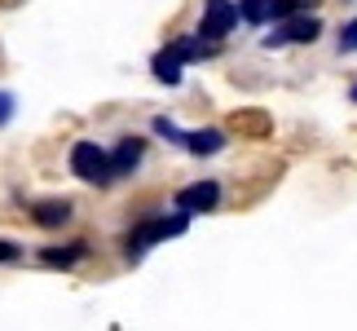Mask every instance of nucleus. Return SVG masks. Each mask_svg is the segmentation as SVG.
I'll use <instances>...</instances> for the list:
<instances>
[{
  "instance_id": "1",
  "label": "nucleus",
  "mask_w": 357,
  "mask_h": 331,
  "mask_svg": "<svg viewBox=\"0 0 357 331\" xmlns=\"http://www.w3.org/2000/svg\"><path fill=\"white\" fill-rule=\"evenodd\" d=\"M190 226V216L185 212H176V216H150V221H142L132 234H128V256L132 260H142L146 256V247H155V243H168V239H176Z\"/></svg>"
},
{
  "instance_id": "2",
  "label": "nucleus",
  "mask_w": 357,
  "mask_h": 331,
  "mask_svg": "<svg viewBox=\"0 0 357 331\" xmlns=\"http://www.w3.org/2000/svg\"><path fill=\"white\" fill-rule=\"evenodd\" d=\"M71 172L79 182H93V186H106L111 182V155L98 146V142H75L71 146Z\"/></svg>"
},
{
  "instance_id": "3",
  "label": "nucleus",
  "mask_w": 357,
  "mask_h": 331,
  "mask_svg": "<svg viewBox=\"0 0 357 331\" xmlns=\"http://www.w3.org/2000/svg\"><path fill=\"white\" fill-rule=\"evenodd\" d=\"M243 18L234 0H208V9H203V22H199V36L203 40H221L234 31V22Z\"/></svg>"
},
{
  "instance_id": "4",
  "label": "nucleus",
  "mask_w": 357,
  "mask_h": 331,
  "mask_svg": "<svg viewBox=\"0 0 357 331\" xmlns=\"http://www.w3.org/2000/svg\"><path fill=\"white\" fill-rule=\"evenodd\" d=\"M318 36H322V22L313 18V13H296V18L282 22V31L265 36V45H269V49H273V45H313Z\"/></svg>"
},
{
  "instance_id": "5",
  "label": "nucleus",
  "mask_w": 357,
  "mask_h": 331,
  "mask_svg": "<svg viewBox=\"0 0 357 331\" xmlns=\"http://www.w3.org/2000/svg\"><path fill=\"white\" fill-rule=\"evenodd\" d=\"M221 203V186L216 182H195V186H185L181 195H176V212H185V216H195V212H208Z\"/></svg>"
},
{
  "instance_id": "6",
  "label": "nucleus",
  "mask_w": 357,
  "mask_h": 331,
  "mask_svg": "<svg viewBox=\"0 0 357 331\" xmlns=\"http://www.w3.org/2000/svg\"><path fill=\"white\" fill-rule=\"evenodd\" d=\"M142 150H146V146H142V137H123L119 150L111 155V172H115V177H128L137 163H142Z\"/></svg>"
},
{
  "instance_id": "7",
  "label": "nucleus",
  "mask_w": 357,
  "mask_h": 331,
  "mask_svg": "<svg viewBox=\"0 0 357 331\" xmlns=\"http://www.w3.org/2000/svg\"><path fill=\"white\" fill-rule=\"evenodd\" d=\"M31 221H36V226H45V230H53V226H66V221H71V203H66V199L36 203V208H31Z\"/></svg>"
},
{
  "instance_id": "8",
  "label": "nucleus",
  "mask_w": 357,
  "mask_h": 331,
  "mask_svg": "<svg viewBox=\"0 0 357 331\" xmlns=\"http://www.w3.org/2000/svg\"><path fill=\"white\" fill-rule=\"evenodd\" d=\"M185 150H190V155H216V150H225V133H221V128L185 133Z\"/></svg>"
},
{
  "instance_id": "9",
  "label": "nucleus",
  "mask_w": 357,
  "mask_h": 331,
  "mask_svg": "<svg viewBox=\"0 0 357 331\" xmlns=\"http://www.w3.org/2000/svg\"><path fill=\"white\" fill-rule=\"evenodd\" d=\"M89 256V243H71V247H45V252H40V260H45V265H75V260H84Z\"/></svg>"
},
{
  "instance_id": "10",
  "label": "nucleus",
  "mask_w": 357,
  "mask_h": 331,
  "mask_svg": "<svg viewBox=\"0 0 357 331\" xmlns=\"http://www.w3.org/2000/svg\"><path fill=\"white\" fill-rule=\"evenodd\" d=\"M163 53H168V58H176V62H195V58H203V53H208V40H203V36H185V40H176V45H168Z\"/></svg>"
},
{
  "instance_id": "11",
  "label": "nucleus",
  "mask_w": 357,
  "mask_h": 331,
  "mask_svg": "<svg viewBox=\"0 0 357 331\" xmlns=\"http://www.w3.org/2000/svg\"><path fill=\"white\" fill-rule=\"evenodd\" d=\"M273 5H278V0H238V13L247 22H273Z\"/></svg>"
},
{
  "instance_id": "12",
  "label": "nucleus",
  "mask_w": 357,
  "mask_h": 331,
  "mask_svg": "<svg viewBox=\"0 0 357 331\" xmlns=\"http://www.w3.org/2000/svg\"><path fill=\"white\" fill-rule=\"evenodd\" d=\"M155 80H163V84H181V62L168 58V53H155Z\"/></svg>"
},
{
  "instance_id": "13",
  "label": "nucleus",
  "mask_w": 357,
  "mask_h": 331,
  "mask_svg": "<svg viewBox=\"0 0 357 331\" xmlns=\"http://www.w3.org/2000/svg\"><path fill=\"white\" fill-rule=\"evenodd\" d=\"M357 49V18L340 27V53H353Z\"/></svg>"
},
{
  "instance_id": "14",
  "label": "nucleus",
  "mask_w": 357,
  "mask_h": 331,
  "mask_svg": "<svg viewBox=\"0 0 357 331\" xmlns=\"http://www.w3.org/2000/svg\"><path fill=\"white\" fill-rule=\"evenodd\" d=\"M155 133H163V137H168V142H181V146H185V133H181V128H176V124H172V119H163V115L155 119Z\"/></svg>"
},
{
  "instance_id": "15",
  "label": "nucleus",
  "mask_w": 357,
  "mask_h": 331,
  "mask_svg": "<svg viewBox=\"0 0 357 331\" xmlns=\"http://www.w3.org/2000/svg\"><path fill=\"white\" fill-rule=\"evenodd\" d=\"M9 119H13V93L0 89V124H9Z\"/></svg>"
},
{
  "instance_id": "16",
  "label": "nucleus",
  "mask_w": 357,
  "mask_h": 331,
  "mask_svg": "<svg viewBox=\"0 0 357 331\" xmlns=\"http://www.w3.org/2000/svg\"><path fill=\"white\" fill-rule=\"evenodd\" d=\"M0 260H18V247H13V243H0Z\"/></svg>"
},
{
  "instance_id": "17",
  "label": "nucleus",
  "mask_w": 357,
  "mask_h": 331,
  "mask_svg": "<svg viewBox=\"0 0 357 331\" xmlns=\"http://www.w3.org/2000/svg\"><path fill=\"white\" fill-rule=\"evenodd\" d=\"M353 102H357V84H353Z\"/></svg>"
}]
</instances>
